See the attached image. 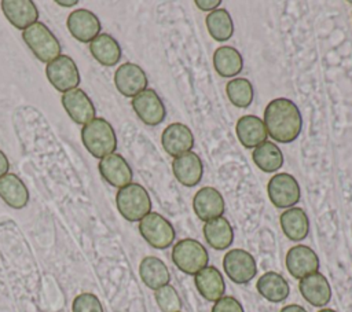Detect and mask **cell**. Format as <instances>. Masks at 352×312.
Listing matches in <instances>:
<instances>
[{
	"label": "cell",
	"mask_w": 352,
	"mask_h": 312,
	"mask_svg": "<svg viewBox=\"0 0 352 312\" xmlns=\"http://www.w3.org/2000/svg\"><path fill=\"white\" fill-rule=\"evenodd\" d=\"M267 135L279 143L296 140L302 129V117L296 103L287 98L272 99L263 118Z\"/></svg>",
	"instance_id": "1"
},
{
	"label": "cell",
	"mask_w": 352,
	"mask_h": 312,
	"mask_svg": "<svg viewBox=\"0 0 352 312\" xmlns=\"http://www.w3.org/2000/svg\"><path fill=\"white\" fill-rule=\"evenodd\" d=\"M81 140L88 153L95 158H104L117 148V136L111 124L102 118L95 117L81 128Z\"/></svg>",
	"instance_id": "2"
},
{
	"label": "cell",
	"mask_w": 352,
	"mask_h": 312,
	"mask_svg": "<svg viewBox=\"0 0 352 312\" xmlns=\"http://www.w3.org/2000/svg\"><path fill=\"white\" fill-rule=\"evenodd\" d=\"M116 205L120 214L131 221H140L151 212V199L147 190L139 183H131L118 190Z\"/></svg>",
	"instance_id": "3"
},
{
	"label": "cell",
	"mask_w": 352,
	"mask_h": 312,
	"mask_svg": "<svg viewBox=\"0 0 352 312\" xmlns=\"http://www.w3.org/2000/svg\"><path fill=\"white\" fill-rule=\"evenodd\" d=\"M22 40L40 62L50 63L60 55V43L43 23L36 22L22 32Z\"/></svg>",
	"instance_id": "4"
},
{
	"label": "cell",
	"mask_w": 352,
	"mask_h": 312,
	"mask_svg": "<svg viewBox=\"0 0 352 312\" xmlns=\"http://www.w3.org/2000/svg\"><path fill=\"white\" fill-rule=\"evenodd\" d=\"M173 264L187 275H195L208 267L209 254L205 246L197 239L186 238L175 243L172 249Z\"/></svg>",
	"instance_id": "5"
},
{
	"label": "cell",
	"mask_w": 352,
	"mask_h": 312,
	"mask_svg": "<svg viewBox=\"0 0 352 312\" xmlns=\"http://www.w3.org/2000/svg\"><path fill=\"white\" fill-rule=\"evenodd\" d=\"M139 232L154 249H168L175 241V228L162 214L150 212L139 221Z\"/></svg>",
	"instance_id": "6"
},
{
	"label": "cell",
	"mask_w": 352,
	"mask_h": 312,
	"mask_svg": "<svg viewBox=\"0 0 352 312\" xmlns=\"http://www.w3.org/2000/svg\"><path fill=\"white\" fill-rule=\"evenodd\" d=\"M267 192L271 203L279 209L293 208L301 198L298 181L290 173L274 175L267 184Z\"/></svg>",
	"instance_id": "7"
},
{
	"label": "cell",
	"mask_w": 352,
	"mask_h": 312,
	"mask_svg": "<svg viewBox=\"0 0 352 312\" xmlns=\"http://www.w3.org/2000/svg\"><path fill=\"white\" fill-rule=\"evenodd\" d=\"M45 76L50 84L59 92H67L80 84V71L76 62L67 55H59L47 63Z\"/></svg>",
	"instance_id": "8"
},
{
	"label": "cell",
	"mask_w": 352,
	"mask_h": 312,
	"mask_svg": "<svg viewBox=\"0 0 352 312\" xmlns=\"http://www.w3.org/2000/svg\"><path fill=\"white\" fill-rule=\"evenodd\" d=\"M223 268L226 275L236 285L250 282L257 274L254 257L243 249H231L223 257Z\"/></svg>",
	"instance_id": "9"
},
{
	"label": "cell",
	"mask_w": 352,
	"mask_h": 312,
	"mask_svg": "<svg viewBox=\"0 0 352 312\" xmlns=\"http://www.w3.org/2000/svg\"><path fill=\"white\" fill-rule=\"evenodd\" d=\"M131 106L139 120L148 126H157L165 120V106L158 93L151 88H147L132 98Z\"/></svg>",
	"instance_id": "10"
},
{
	"label": "cell",
	"mask_w": 352,
	"mask_h": 312,
	"mask_svg": "<svg viewBox=\"0 0 352 312\" xmlns=\"http://www.w3.org/2000/svg\"><path fill=\"white\" fill-rule=\"evenodd\" d=\"M147 76L144 70L132 62H125L114 73V85L125 98H135L147 89Z\"/></svg>",
	"instance_id": "11"
},
{
	"label": "cell",
	"mask_w": 352,
	"mask_h": 312,
	"mask_svg": "<svg viewBox=\"0 0 352 312\" xmlns=\"http://www.w3.org/2000/svg\"><path fill=\"white\" fill-rule=\"evenodd\" d=\"M66 26L70 34L81 43H91L96 36L100 34L102 29L99 18L92 11L85 8H77L70 12Z\"/></svg>",
	"instance_id": "12"
},
{
	"label": "cell",
	"mask_w": 352,
	"mask_h": 312,
	"mask_svg": "<svg viewBox=\"0 0 352 312\" xmlns=\"http://www.w3.org/2000/svg\"><path fill=\"white\" fill-rule=\"evenodd\" d=\"M286 268L296 279H302L319 269L318 254L305 245H296L286 253Z\"/></svg>",
	"instance_id": "13"
},
{
	"label": "cell",
	"mask_w": 352,
	"mask_h": 312,
	"mask_svg": "<svg viewBox=\"0 0 352 312\" xmlns=\"http://www.w3.org/2000/svg\"><path fill=\"white\" fill-rule=\"evenodd\" d=\"M98 169L103 180L118 190L132 183L133 172L125 158L117 153L102 158L98 164Z\"/></svg>",
	"instance_id": "14"
},
{
	"label": "cell",
	"mask_w": 352,
	"mask_h": 312,
	"mask_svg": "<svg viewBox=\"0 0 352 312\" xmlns=\"http://www.w3.org/2000/svg\"><path fill=\"white\" fill-rule=\"evenodd\" d=\"M60 100L65 111L76 124L85 125L89 121H92L96 115V110L92 100L80 88H74L72 91L65 92Z\"/></svg>",
	"instance_id": "15"
},
{
	"label": "cell",
	"mask_w": 352,
	"mask_h": 312,
	"mask_svg": "<svg viewBox=\"0 0 352 312\" xmlns=\"http://www.w3.org/2000/svg\"><path fill=\"white\" fill-rule=\"evenodd\" d=\"M192 209L199 220L209 221L223 216L226 210L224 198L214 187H202L192 198Z\"/></svg>",
	"instance_id": "16"
},
{
	"label": "cell",
	"mask_w": 352,
	"mask_h": 312,
	"mask_svg": "<svg viewBox=\"0 0 352 312\" xmlns=\"http://www.w3.org/2000/svg\"><path fill=\"white\" fill-rule=\"evenodd\" d=\"M161 144L166 154L176 158L184 153L191 151L194 146V135L186 124L173 122L162 131Z\"/></svg>",
	"instance_id": "17"
},
{
	"label": "cell",
	"mask_w": 352,
	"mask_h": 312,
	"mask_svg": "<svg viewBox=\"0 0 352 312\" xmlns=\"http://www.w3.org/2000/svg\"><path fill=\"white\" fill-rule=\"evenodd\" d=\"M172 170L176 180L186 187L197 186L204 175V164L194 151L184 153L172 161Z\"/></svg>",
	"instance_id": "18"
},
{
	"label": "cell",
	"mask_w": 352,
	"mask_h": 312,
	"mask_svg": "<svg viewBox=\"0 0 352 312\" xmlns=\"http://www.w3.org/2000/svg\"><path fill=\"white\" fill-rule=\"evenodd\" d=\"M298 290L302 298L312 307L322 308L331 298V287L326 276L320 272H314L298 282Z\"/></svg>",
	"instance_id": "19"
},
{
	"label": "cell",
	"mask_w": 352,
	"mask_h": 312,
	"mask_svg": "<svg viewBox=\"0 0 352 312\" xmlns=\"http://www.w3.org/2000/svg\"><path fill=\"white\" fill-rule=\"evenodd\" d=\"M0 5L7 21L22 32L37 22L38 10L32 0H3Z\"/></svg>",
	"instance_id": "20"
},
{
	"label": "cell",
	"mask_w": 352,
	"mask_h": 312,
	"mask_svg": "<svg viewBox=\"0 0 352 312\" xmlns=\"http://www.w3.org/2000/svg\"><path fill=\"white\" fill-rule=\"evenodd\" d=\"M194 283L198 293L210 302H216L226 293V282L221 272L213 267L208 265L194 275Z\"/></svg>",
	"instance_id": "21"
},
{
	"label": "cell",
	"mask_w": 352,
	"mask_h": 312,
	"mask_svg": "<svg viewBox=\"0 0 352 312\" xmlns=\"http://www.w3.org/2000/svg\"><path fill=\"white\" fill-rule=\"evenodd\" d=\"M235 133L241 144L246 148H256L267 140V131L260 117L246 114L239 117L235 124Z\"/></svg>",
	"instance_id": "22"
},
{
	"label": "cell",
	"mask_w": 352,
	"mask_h": 312,
	"mask_svg": "<svg viewBox=\"0 0 352 312\" xmlns=\"http://www.w3.org/2000/svg\"><path fill=\"white\" fill-rule=\"evenodd\" d=\"M139 275L142 282L154 291L169 285L170 280V272L166 264L155 256H147L140 261Z\"/></svg>",
	"instance_id": "23"
},
{
	"label": "cell",
	"mask_w": 352,
	"mask_h": 312,
	"mask_svg": "<svg viewBox=\"0 0 352 312\" xmlns=\"http://www.w3.org/2000/svg\"><path fill=\"white\" fill-rule=\"evenodd\" d=\"M202 232L206 243L216 250H224L234 242V230L223 216L205 221Z\"/></svg>",
	"instance_id": "24"
},
{
	"label": "cell",
	"mask_w": 352,
	"mask_h": 312,
	"mask_svg": "<svg viewBox=\"0 0 352 312\" xmlns=\"http://www.w3.org/2000/svg\"><path fill=\"white\" fill-rule=\"evenodd\" d=\"M280 228L286 238L293 242H300L309 232V220L301 208H289L279 217Z\"/></svg>",
	"instance_id": "25"
},
{
	"label": "cell",
	"mask_w": 352,
	"mask_h": 312,
	"mask_svg": "<svg viewBox=\"0 0 352 312\" xmlns=\"http://www.w3.org/2000/svg\"><path fill=\"white\" fill-rule=\"evenodd\" d=\"M0 198L10 208L22 209L29 202V190L15 173H7L0 179Z\"/></svg>",
	"instance_id": "26"
},
{
	"label": "cell",
	"mask_w": 352,
	"mask_h": 312,
	"mask_svg": "<svg viewBox=\"0 0 352 312\" xmlns=\"http://www.w3.org/2000/svg\"><path fill=\"white\" fill-rule=\"evenodd\" d=\"M256 289L258 294L270 302H282L289 297L290 293L286 279L274 271L263 274L256 283Z\"/></svg>",
	"instance_id": "27"
},
{
	"label": "cell",
	"mask_w": 352,
	"mask_h": 312,
	"mask_svg": "<svg viewBox=\"0 0 352 312\" xmlns=\"http://www.w3.org/2000/svg\"><path fill=\"white\" fill-rule=\"evenodd\" d=\"M89 51L92 56L103 66H114L120 62L122 51L118 41L107 34L100 33L89 43Z\"/></svg>",
	"instance_id": "28"
},
{
	"label": "cell",
	"mask_w": 352,
	"mask_h": 312,
	"mask_svg": "<svg viewBox=\"0 0 352 312\" xmlns=\"http://www.w3.org/2000/svg\"><path fill=\"white\" fill-rule=\"evenodd\" d=\"M213 67L221 77L230 78L241 73L243 69V59L241 52L230 45L219 47L213 54Z\"/></svg>",
	"instance_id": "29"
},
{
	"label": "cell",
	"mask_w": 352,
	"mask_h": 312,
	"mask_svg": "<svg viewBox=\"0 0 352 312\" xmlns=\"http://www.w3.org/2000/svg\"><path fill=\"white\" fill-rule=\"evenodd\" d=\"M252 159L256 166L265 173L276 172L283 165V154L280 148L275 143L268 140L253 148Z\"/></svg>",
	"instance_id": "30"
},
{
	"label": "cell",
	"mask_w": 352,
	"mask_h": 312,
	"mask_svg": "<svg viewBox=\"0 0 352 312\" xmlns=\"http://www.w3.org/2000/svg\"><path fill=\"white\" fill-rule=\"evenodd\" d=\"M206 29L210 37L216 41H227L234 34V22L230 12L224 8H217L208 14L206 19Z\"/></svg>",
	"instance_id": "31"
},
{
	"label": "cell",
	"mask_w": 352,
	"mask_h": 312,
	"mask_svg": "<svg viewBox=\"0 0 352 312\" xmlns=\"http://www.w3.org/2000/svg\"><path fill=\"white\" fill-rule=\"evenodd\" d=\"M226 93L230 102L239 109L249 107L254 96L252 82L248 78H242V77L230 80L226 85Z\"/></svg>",
	"instance_id": "32"
},
{
	"label": "cell",
	"mask_w": 352,
	"mask_h": 312,
	"mask_svg": "<svg viewBox=\"0 0 352 312\" xmlns=\"http://www.w3.org/2000/svg\"><path fill=\"white\" fill-rule=\"evenodd\" d=\"M157 305L162 312H180L182 311V298L176 289L172 285H166L154 291Z\"/></svg>",
	"instance_id": "33"
},
{
	"label": "cell",
	"mask_w": 352,
	"mask_h": 312,
	"mask_svg": "<svg viewBox=\"0 0 352 312\" xmlns=\"http://www.w3.org/2000/svg\"><path fill=\"white\" fill-rule=\"evenodd\" d=\"M72 312H103V307L95 294L81 293L73 300Z\"/></svg>",
	"instance_id": "34"
},
{
	"label": "cell",
	"mask_w": 352,
	"mask_h": 312,
	"mask_svg": "<svg viewBox=\"0 0 352 312\" xmlns=\"http://www.w3.org/2000/svg\"><path fill=\"white\" fill-rule=\"evenodd\" d=\"M212 312H245L242 304L232 296H223L217 300L213 307Z\"/></svg>",
	"instance_id": "35"
},
{
	"label": "cell",
	"mask_w": 352,
	"mask_h": 312,
	"mask_svg": "<svg viewBox=\"0 0 352 312\" xmlns=\"http://www.w3.org/2000/svg\"><path fill=\"white\" fill-rule=\"evenodd\" d=\"M195 5L202 11H214L220 5V0H195Z\"/></svg>",
	"instance_id": "36"
},
{
	"label": "cell",
	"mask_w": 352,
	"mask_h": 312,
	"mask_svg": "<svg viewBox=\"0 0 352 312\" xmlns=\"http://www.w3.org/2000/svg\"><path fill=\"white\" fill-rule=\"evenodd\" d=\"M10 170V162H8V158L7 155L0 150V179L3 176H6Z\"/></svg>",
	"instance_id": "37"
},
{
	"label": "cell",
	"mask_w": 352,
	"mask_h": 312,
	"mask_svg": "<svg viewBox=\"0 0 352 312\" xmlns=\"http://www.w3.org/2000/svg\"><path fill=\"white\" fill-rule=\"evenodd\" d=\"M279 312H307V309L301 305H297V304H290V305H286L283 307Z\"/></svg>",
	"instance_id": "38"
},
{
	"label": "cell",
	"mask_w": 352,
	"mask_h": 312,
	"mask_svg": "<svg viewBox=\"0 0 352 312\" xmlns=\"http://www.w3.org/2000/svg\"><path fill=\"white\" fill-rule=\"evenodd\" d=\"M56 4L62 5V7H73L78 4V0H72V1H62V0H55Z\"/></svg>",
	"instance_id": "39"
},
{
	"label": "cell",
	"mask_w": 352,
	"mask_h": 312,
	"mask_svg": "<svg viewBox=\"0 0 352 312\" xmlns=\"http://www.w3.org/2000/svg\"><path fill=\"white\" fill-rule=\"evenodd\" d=\"M318 312H337V311L330 309V308H323V309H320V311H318Z\"/></svg>",
	"instance_id": "40"
},
{
	"label": "cell",
	"mask_w": 352,
	"mask_h": 312,
	"mask_svg": "<svg viewBox=\"0 0 352 312\" xmlns=\"http://www.w3.org/2000/svg\"><path fill=\"white\" fill-rule=\"evenodd\" d=\"M180 312H182V311H180Z\"/></svg>",
	"instance_id": "41"
}]
</instances>
